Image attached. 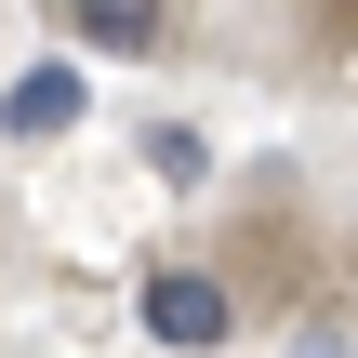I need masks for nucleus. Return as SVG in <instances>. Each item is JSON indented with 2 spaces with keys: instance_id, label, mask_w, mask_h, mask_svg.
<instances>
[{
  "instance_id": "nucleus-1",
  "label": "nucleus",
  "mask_w": 358,
  "mask_h": 358,
  "mask_svg": "<svg viewBox=\"0 0 358 358\" xmlns=\"http://www.w3.org/2000/svg\"><path fill=\"white\" fill-rule=\"evenodd\" d=\"M133 319H146V332H159L173 358H213L226 332H239V306H226V279H213V266H159Z\"/></svg>"
},
{
  "instance_id": "nucleus-4",
  "label": "nucleus",
  "mask_w": 358,
  "mask_h": 358,
  "mask_svg": "<svg viewBox=\"0 0 358 358\" xmlns=\"http://www.w3.org/2000/svg\"><path fill=\"white\" fill-rule=\"evenodd\" d=\"M332 27H358V0H332Z\"/></svg>"
},
{
  "instance_id": "nucleus-2",
  "label": "nucleus",
  "mask_w": 358,
  "mask_h": 358,
  "mask_svg": "<svg viewBox=\"0 0 358 358\" xmlns=\"http://www.w3.org/2000/svg\"><path fill=\"white\" fill-rule=\"evenodd\" d=\"M80 106H93V80L53 53V66H27V80L0 93V133H13V146H40V133H80Z\"/></svg>"
},
{
  "instance_id": "nucleus-3",
  "label": "nucleus",
  "mask_w": 358,
  "mask_h": 358,
  "mask_svg": "<svg viewBox=\"0 0 358 358\" xmlns=\"http://www.w3.org/2000/svg\"><path fill=\"white\" fill-rule=\"evenodd\" d=\"M159 13H173V0H66V27H80V40H106V53H146V40H159Z\"/></svg>"
}]
</instances>
